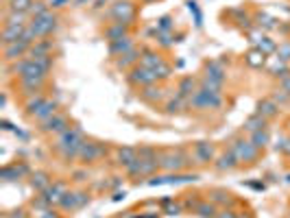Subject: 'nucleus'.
<instances>
[{"instance_id": "nucleus-1", "label": "nucleus", "mask_w": 290, "mask_h": 218, "mask_svg": "<svg viewBox=\"0 0 290 218\" xmlns=\"http://www.w3.org/2000/svg\"><path fill=\"white\" fill-rule=\"evenodd\" d=\"M83 142H85L83 131L77 129V126H70L68 131H63V133L57 135L55 151H57L66 161H70V159L79 157V151H81V147H83Z\"/></svg>"}, {"instance_id": "nucleus-2", "label": "nucleus", "mask_w": 290, "mask_h": 218, "mask_svg": "<svg viewBox=\"0 0 290 218\" xmlns=\"http://www.w3.org/2000/svg\"><path fill=\"white\" fill-rule=\"evenodd\" d=\"M29 26L33 29V33L38 35V40H46V38H50V35L57 31L59 17H57V13L48 11V13H44L42 17H35V20H31Z\"/></svg>"}, {"instance_id": "nucleus-3", "label": "nucleus", "mask_w": 290, "mask_h": 218, "mask_svg": "<svg viewBox=\"0 0 290 218\" xmlns=\"http://www.w3.org/2000/svg\"><path fill=\"white\" fill-rule=\"evenodd\" d=\"M188 105L196 109H219L223 105V96L219 92H210V89L198 87L196 94L188 101Z\"/></svg>"}, {"instance_id": "nucleus-4", "label": "nucleus", "mask_w": 290, "mask_h": 218, "mask_svg": "<svg viewBox=\"0 0 290 218\" xmlns=\"http://www.w3.org/2000/svg\"><path fill=\"white\" fill-rule=\"evenodd\" d=\"M229 151L233 153L238 161H251V159L258 157V147L249 140H235Z\"/></svg>"}, {"instance_id": "nucleus-5", "label": "nucleus", "mask_w": 290, "mask_h": 218, "mask_svg": "<svg viewBox=\"0 0 290 218\" xmlns=\"http://www.w3.org/2000/svg\"><path fill=\"white\" fill-rule=\"evenodd\" d=\"M107 153V149L103 147V144H98V142H83V147H81V151H79V157L77 159H81L83 164H92V161H96V159H101L103 155Z\"/></svg>"}, {"instance_id": "nucleus-6", "label": "nucleus", "mask_w": 290, "mask_h": 218, "mask_svg": "<svg viewBox=\"0 0 290 218\" xmlns=\"http://www.w3.org/2000/svg\"><path fill=\"white\" fill-rule=\"evenodd\" d=\"M110 15L118 24H129V20H133V15H135V9L129 0H118V3L110 9Z\"/></svg>"}, {"instance_id": "nucleus-7", "label": "nucleus", "mask_w": 290, "mask_h": 218, "mask_svg": "<svg viewBox=\"0 0 290 218\" xmlns=\"http://www.w3.org/2000/svg\"><path fill=\"white\" fill-rule=\"evenodd\" d=\"M155 81H157V75H155V72H153V70L144 68V66H135V68H131L129 83L147 87V85H153V83H155Z\"/></svg>"}, {"instance_id": "nucleus-8", "label": "nucleus", "mask_w": 290, "mask_h": 218, "mask_svg": "<svg viewBox=\"0 0 290 218\" xmlns=\"http://www.w3.org/2000/svg\"><path fill=\"white\" fill-rule=\"evenodd\" d=\"M186 155L184 153H164V155L159 157V168L161 170H168V172H179V170H184V166H186Z\"/></svg>"}, {"instance_id": "nucleus-9", "label": "nucleus", "mask_w": 290, "mask_h": 218, "mask_svg": "<svg viewBox=\"0 0 290 218\" xmlns=\"http://www.w3.org/2000/svg\"><path fill=\"white\" fill-rule=\"evenodd\" d=\"M29 50H31V44L20 40L15 44H9V46H3V57L5 61H20L29 55Z\"/></svg>"}, {"instance_id": "nucleus-10", "label": "nucleus", "mask_w": 290, "mask_h": 218, "mask_svg": "<svg viewBox=\"0 0 290 218\" xmlns=\"http://www.w3.org/2000/svg\"><path fill=\"white\" fill-rule=\"evenodd\" d=\"M89 201V196L85 192H66V196L61 198L59 207L66 212H75V210H81L85 203Z\"/></svg>"}, {"instance_id": "nucleus-11", "label": "nucleus", "mask_w": 290, "mask_h": 218, "mask_svg": "<svg viewBox=\"0 0 290 218\" xmlns=\"http://www.w3.org/2000/svg\"><path fill=\"white\" fill-rule=\"evenodd\" d=\"M66 192H68V188L63 181H52V184L42 192V196L48 201V205H59L61 198L66 196Z\"/></svg>"}, {"instance_id": "nucleus-12", "label": "nucleus", "mask_w": 290, "mask_h": 218, "mask_svg": "<svg viewBox=\"0 0 290 218\" xmlns=\"http://www.w3.org/2000/svg\"><path fill=\"white\" fill-rule=\"evenodd\" d=\"M44 126H42V131L44 133H55V135H59V133H63V131H68L70 129V124H68V118L63 116V114H55L50 118V120H46V122H42Z\"/></svg>"}, {"instance_id": "nucleus-13", "label": "nucleus", "mask_w": 290, "mask_h": 218, "mask_svg": "<svg viewBox=\"0 0 290 218\" xmlns=\"http://www.w3.org/2000/svg\"><path fill=\"white\" fill-rule=\"evenodd\" d=\"M44 81H46V77H20V87L24 89L26 96H35L42 92Z\"/></svg>"}, {"instance_id": "nucleus-14", "label": "nucleus", "mask_w": 290, "mask_h": 218, "mask_svg": "<svg viewBox=\"0 0 290 218\" xmlns=\"http://www.w3.org/2000/svg\"><path fill=\"white\" fill-rule=\"evenodd\" d=\"M57 107H59L57 101H48V98H46V101H44V105H42L31 118H33L35 122H46V120H50V118L55 116V114H59V112H57Z\"/></svg>"}, {"instance_id": "nucleus-15", "label": "nucleus", "mask_w": 290, "mask_h": 218, "mask_svg": "<svg viewBox=\"0 0 290 218\" xmlns=\"http://www.w3.org/2000/svg\"><path fill=\"white\" fill-rule=\"evenodd\" d=\"M192 155L198 164H210V161H214V147L210 142H198L192 151Z\"/></svg>"}, {"instance_id": "nucleus-16", "label": "nucleus", "mask_w": 290, "mask_h": 218, "mask_svg": "<svg viewBox=\"0 0 290 218\" xmlns=\"http://www.w3.org/2000/svg\"><path fill=\"white\" fill-rule=\"evenodd\" d=\"M138 149H133V147H122V149H118V153H116V164H120V166H124V168H129L131 164H135L138 161Z\"/></svg>"}, {"instance_id": "nucleus-17", "label": "nucleus", "mask_w": 290, "mask_h": 218, "mask_svg": "<svg viewBox=\"0 0 290 218\" xmlns=\"http://www.w3.org/2000/svg\"><path fill=\"white\" fill-rule=\"evenodd\" d=\"M26 26H3V46H9V44H15L22 40Z\"/></svg>"}, {"instance_id": "nucleus-18", "label": "nucleus", "mask_w": 290, "mask_h": 218, "mask_svg": "<svg viewBox=\"0 0 290 218\" xmlns=\"http://www.w3.org/2000/svg\"><path fill=\"white\" fill-rule=\"evenodd\" d=\"M129 50H133V42H131L129 35H126V38H122V40L110 42V52L114 55V57H122V55L129 52Z\"/></svg>"}, {"instance_id": "nucleus-19", "label": "nucleus", "mask_w": 290, "mask_h": 218, "mask_svg": "<svg viewBox=\"0 0 290 218\" xmlns=\"http://www.w3.org/2000/svg\"><path fill=\"white\" fill-rule=\"evenodd\" d=\"M161 63H164V59H161L157 52H151V50H144L142 57H140V66L149 68V70H157Z\"/></svg>"}, {"instance_id": "nucleus-20", "label": "nucleus", "mask_w": 290, "mask_h": 218, "mask_svg": "<svg viewBox=\"0 0 290 218\" xmlns=\"http://www.w3.org/2000/svg\"><path fill=\"white\" fill-rule=\"evenodd\" d=\"M194 94H196V81L192 77H188V79L181 81V83H179V96L181 98H188V101H190Z\"/></svg>"}, {"instance_id": "nucleus-21", "label": "nucleus", "mask_w": 290, "mask_h": 218, "mask_svg": "<svg viewBox=\"0 0 290 218\" xmlns=\"http://www.w3.org/2000/svg\"><path fill=\"white\" fill-rule=\"evenodd\" d=\"M31 186L38 190V192H44V190L50 186V179H48L46 172H33L31 175Z\"/></svg>"}, {"instance_id": "nucleus-22", "label": "nucleus", "mask_w": 290, "mask_h": 218, "mask_svg": "<svg viewBox=\"0 0 290 218\" xmlns=\"http://www.w3.org/2000/svg\"><path fill=\"white\" fill-rule=\"evenodd\" d=\"M235 166H238V159H235V155L231 151H227L225 155H221L219 161H216V168H219V170H231Z\"/></svg>"}, {"instance_id": "nucleus-23", "label": "nucleus", "mask_w": 290, "mask_h": 218, "mask_svg": "<svg viewBox=\"0 0 290 218\" xmlns=\"http://www.w3.org/2000/svg\"><path fill=\"white\" fill-rule=\"evenodd\" d=\"M244 129H247V131H251V133L266 129V118H264V116H260V114L251 116L249 120H247V124H244Z\"/></svg>"}, {"instance_id": "nucleus-24", "label": "nucleus", "mask_w": 290, "mask_h": 218, "mask_svg": "<svg viewBox=\"0 0 290 218\" xmlns=\"http://www.w3.org/2000/svg\"><path fill=\"white\" fill-rule=\"evenodd\" d=\"M35 0H11V3H7V11H13V13H29L31 5Z\"/></svg>"}, {"instance_id": "nucleus-25", "label": "nucleus", "mask_w": 290, "mask_h": 218, "mask_svg": "<svg viewBox=\"0 0 290 218\" xmlns=\"http://www.w3.org/2000/svg\"><path fill=\"white\" fill-rule=\"evenodd\" d=\"M140 57H142V55H140L138 50H129V52H124V55H122V59H118V61H116V66L120 68V70H126V68H131Z\"/></svg>"}, {"instance_id": "nucleus-26", "label": "nucleus", "mask_w": 290, "mask_h": 218, "mask_svg": "<svg viewBox=\"0 0 290 218\" xmlns=\"http://www.w3.org/2000/svg\"><path fill=\"white\" fill-rule=\"evenodd\" d=\"M44 101H46V98H44L42 94H35V96H29L26 98V103H24V109H26V114H29V118L38 112V109L44 105Z\"/></svg>"}, {"instance_id": "nucleus-27", "label": "nucleus", "mask_w": 290, "mask_h": 218, "mask_svg": "<svg viewBox=\"0 0 290 218\" xmlns=\"http://www.w3.org/2000/svg\"><path fill=\"white\" fill-rule=\"evenodd\" d=\"M198 216H203V218H216V205L212 203V201H201L196 205V210H194Z\"/></svg>"}, {"instance_id": "nucleus-28", "label": "nucleus", "mask_w": 290, "mask_h": 218, "mask_svg": "<svg viewBox=\"0 0 290 218\" xmlns=\"http://www.w3.org/2000/svg\"><path fill=\"white\" fill-rule=\"evenodd\" d=\"M207 79H214V81H223L225 79V68L221 66V63H216V61H212V63H207Z\"/></svg>"}, {"instance_id": "nucleus-29", "label": "nucleus", "mask_w": 290, "mask_h": 218, "mask_svg": "<svg viewBox=\"0 0 290 218\" xmlns=\"http://www.w3.org/2000/svg\"><path fill=\"white\" fill-rule=\"evenodd\" d=\"M48 11H50L48 3H42V0H35V3L31 5V9H29V17H31V20H35V17H42L44 13H48Z\"/></svg>"}, {"instance_id": "nucleus-30", "label": "nucleus", "mask_w": 290, "mask_h": 218, "mask_svg": "<svg viewBox=\"0 0 290 218\" xmlns=\"http://www.w3.org/2000/svg\"><path fill=\"white\" fill-rule=\"evenodd\" d=\"M105 35H107V40L110 42H116V40H122V38H126V29H124V24H114V26H110V29L105 31Z\"/></svg>"}, {"instance_id": "nucleus-31", "label": "nucleus", "mask_w": 290, "mask_h": 218, "mask_svg": "<svg viewBox=\"0 0 290 218\" xmlns=\"http://www.w3.org/2000/svg\"><path fill=\"white\" fill-rule=\"evenodd\" d=\"M26 172V166H7L3 170V179L5 181H11V179H20Z\"/></svg>"}, {"instance_id": "nucleus-32", "label": "nucleus", "mask_w": 290, "mask_h": 218, "mask_svg": "<svg viewBox=\"0 0 290 218\" xmlns=\"http://www.w3.org/2000/svg\"><path fill=\"white\" fill-rule=\"evenodd\" d=\"M268 140H270V135H268V131L266 129H262V131H256L251 135V142L256 144L258 149H264L266 144H268Z\"/></svg>"}, {"instance_id": "nucleus-33", "label": "nucleus", "mask_w": 290, "mask_h": 218, "mask_svg": "<svg viewBox=\"0 0 290 218\" xmlns=\"http://www.w3.org/2000/svg\"><path fill=\"white\" fill-rule=\"evenodd\" d=\"M258 114H260V116H264V118L275 116V114H277V103H275V101H262Z\"/></svg>"}, {"instance_id": "nucleus-34", "label": "nucleus", "mask_w": 290, "mask_h": 218, "mask_svg": "<svg viewBox=\"0 0 290 218\" xmlns=\"http://www.w3.org/2000/svg\"><path fill=\"white\" fill-rule=\"evenodd\" d=\"M210 196H212V203H225V205L233 203L231 194H229V192H225V190H214V192H212Z\"/></svg>"}, {"instance_id": "nucleus-35", "label": "nucleus", "mask_w": 290, "mask_h": 218, "mask_svg": "<svg viewBox=\"0 0 290 218\" xmlns=\"http://www.w3.org/2000/svg\"><path fill=\"white\" fill-rule=\"evenodd\" d=\"M159 96H161V89H153L151 85H147L142 89V98H144V101H149V103L159 101Z\"/></svg>"}, {"instance_id": "nucleus-36", "label": "nucleus", "mask_w": 290, "mask_h": 218, "mask_svg": "<svg viewBox=\"0 0 290 218\" xmlns=\"http://www.w3.org/2000/svg\"><path fill=\"white\" fill-rule=\"evenodd\" d=\"M138 155H140V159H159V157H157V151H153L151 147L138 149Z\"/></svg>"}, {"instance_id": "nucleus-37", "label": "nucleus", "mask_w": 290, "mask_h": 218, "mask_svg": "<svg viewBox=\"0 0 290 218\" xmlns=\"http://www.w3.org/2000/svg\"><path fill=\"white\" fill-rule=\"evenodd\" d=\"M184 105H186V103H184V98L177 96V101H170V103L166 105V109H168V114H179Z\"/></svg>"}, {"instance_id": "nucleus-38", "label": "nucleus", "mask_w": 290, "mask_h": 218, "mask_svg": "<svg viewBox=\"0 0 290 218\" xmlns=\"http://www.w3.org/2000/svg\"><path fill=\"white\" fill-rule=\"evenodd\" d=\"M46 3H48L50 9H63V7L70 5V0H46Z\"/></svg>"}, {"instance_id": "nucleus-39", "label": "nucleus", "mask_w": 290, "mask_h": 218, "mask_svg": "<svg viewBox=\"0 0 290 218\" xmlns=\"http://www.w3.org/2000/svg\"><path fill=\"white\" fill-rule=\"evenodd\" d=\"M240 214H235L233 210H231V207H229V210H227V207H225V210H221L219 214H216V218H238Z\"/></svg>"}, {"instance_id": "nucleus-40", "label": "nucleus", "mask_w": 290, "mask_h": 218, "mask_svg": "<svg viewBox=\"0 0 290 218\" xmlns=\"http://www.w3.org/2000/svg\"><path fill=\"white\" fill-rule=\"evenodd\" d=\"M262 55H264V52H262ZM262 55L260 52H251L249 55V63H253V66H260V59L258 57H262Z\"/></svg>"}, {"instance_id": "nucleus-41", "label": "nucleus", "mask_w": 290, "mask_h": 218, "mask_svg": "<svg viewBox=\"0 0 290 218\" xmlns=\"http://www.w3.org/2000/svg\"><path fill=\"white\" fill-rule=\"evenodd\" d=\"M282 59H290V44H286V46H282V55H279Z\"/></svg>"}, {"instance_id": "nucleus-42", "label": "nucleus", "mask_w": 290, "mask_h": 218, "mask_svg": "<svg viewBox=\"0 0 290 218\" xmlns=\"http://www.w3.org/2000/svg\"><path fill=\"white\" fill-rule=\"evenodd\" d=\"M89 3H94V0H75L77 7H83V5H89Z\"/></svg>"}, {"instance_id": "nucleus-43", "label": "nucleus", "mask_w": 290, "mask_h": 218, "mask_svg": "<svg viewBox=\"0 0 290 218\" xmlns=\"http://www.w3.org/2000/svg\"><path fill=\"white\" fill-rule=\"evenodd\" d=\"M282 89H284V92H290V79L282 83Z\"/></svg>"}, {"instance_id": "nucleus-44", "label": "nucleus", "mask_w": 290, "mask_h": 218, "mask_svg": "<svg viewBox=\"0 0 290 218\" xmlns=\"http://www.w3.org/2000/svg\"><path fill=\"white\" fill-rule=\"evenodd\" d=\"M238 218H253V216H249V214H240Z\"/></svg>"}, {"instance_id": "nucleus-45", "label": "nucleus", "mask_w": 290, "mask_h": 218, "mask_svg": "<svg viewBox=\"0 0 290 218\" xmlns=\"http://www.w3.org/2000/svg\"><path fill=\"white\" fill-rule=\"evenodd\" d=\"M3 218H11V216H9V214H3Z\"/></svg>"}, {"instance_id": "nucleus-46", "label": "nucleus", "mask_w": 290, "mask_h": 218, "mask_svg": "<svg viewBox=\"0 0 290 218\" xmlns=\"http://www.w3.org/2000/svg\"><path fill=\"white\" fill-rule=\"evenodd\" d=\"M7 3H11V0H7Z\"/></svg>"}]
</instances>
